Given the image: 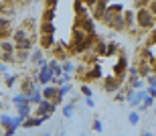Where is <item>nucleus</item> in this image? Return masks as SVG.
<instances>
[{
  "instance_id": "nucleus-1",
  "label": "nucleus",
  "mask_w": 156,
  "mask_h": 136,
  "mask_svg": "<svg viewBox=\"0 0 156 136\" xmlns=\"http://www.w3.org/2000/svg\"><path fill=\"white\" fill-rule=\"evenodd\" d=\"M124 4H108V10L104 12V16H101V20H104L110 29L114 30H126V27H124Z\"/></svg>"
},
{
  "instance_id": "nucleus-2",
  "label": "nucleus",
  "mask_w": 156,
  "mask_h": 136,
  "mask_svg": "<svg viewBox=\"0 0 156 136\" xmlns=\"http://www.w3.org/2000/svg\"><path fill=\"white\" fill-rule=\"evenodd\" d=\"M154 20L156 18L152 16L148 8L146 6H138V10H136V24H138L140 30H150L154 29Z\"/></svg>"
},
{
  "instance_id": "nucleus-3",
  "label": "nucleus",
  "mask_w": 156,
  "mask_h": 136,
  "mask_svg": "<svg viewBox=\"0 0 156 136\" xmlns=\"http://www.w3.org/2000/svg\"><path fill=\"white\" fill-rule=\"evenodd\" d=\"M57 110V106L53 104V102H49V100H43L41 104H37L35 106V110H33V116H39V118H43V120H49L53 116V112Z\"/></svg>"
},
{
  "instance_id": "nucleus-4",
  "label": "nucleus",
  "mask_w": 156,
  "mask_h": 136,
  "mask_svg": "<svg viewBox=\"0 0 156 136\" xmlns=\"http://www.w3.org/2000/svg\"><path fill=\"white\" fill-rule=\"evenodd\" d=\"M33 77H35V83H37V85H39V88H43V85H49V83H51V79L55 75L49 71V67H47V65H41L39 69L35 71V75H33Z\"/></svg>"
},
{
  "instance_id": "nucleus-5",
  "label": "nucleus",
  "mask_w": 156,
  "mask_h": 136,
  "mask_svg": "<svg viewBox=\"0 0 156 136\" xmlns=\"http://www.w3.org/2000/svg\"><path fill=\"white\" fill-rule=\"evenodd\" d=\"M93 20H95V18L89 16V14H81V16H77V24L85 30L87 35H95V23H93Z\"/></svg>"
},
{
  "instance_id": "nucleus-6",
  "label": "nucleus",
  "mask_w": 156,
  "mask_h": 136,
  "mask_svg": "<svg viewBox=\"0 0 156 136\" xmlns=\"http://www.w3.org/2000/svg\"><path fill=\"white\" fill-rule=\"evenodd\" d=\"M51 51H53V59H57V61L69 59V47H67V43H55L51 47Z\"/></svg>"
},
{
  "instance_id": "nucleus-7",
  "label": "nucleus",
  "mask_w": 156,
  "mask_h": 136,
  "mask_svg": "<svg viewBox=\"0 0 156 136\" xmlns=\"http://www.w3.org/2000/svg\"><path fill=\"white\" fill-rule=\"evenodd\" d=\"M128 73V59H126V55H120L118 57V63L114 65V77H118V79H124Z\"/></svg>"
},
{
  "instance_id": "nucleus-8",
  "label": "nucleus",
  "mask_w": 156,
  "mask_h": 136,
  "mask_svg": "<svg viewBox=\"0 0 156 136\" xmlns=\"http://www.w3.org/2000/svg\"><path fill=\"white\" fill-rule=\"evenodd\" d=\"M124 14V27H126V30H130V33H138V24H136V12L134 10H124L122 12Z\"/></svg>"
},
{
  "instance_id": "nucleus-9",
  "label": "nucleus",
  "mask_w": 156,
  "mask_h": 136,
  "mask_svg": "<svg viewBox=\"0 0 156 136\" xmlns=\"http://www.w3.org/2000/svg\"><path fill=\"white\" fill-rule=\"evenodd\" d=\"M41 94H43V100H49L57 106V94H59V85H43L41 88Z\"/></svg>"
},
{
  "instance_id": "nucleus-10",
  "label": "nucleus",
  "mask_w": 156,
  "mask_h": 136,
  "mask_svg": "<svg viewBox=\"0 0 156 136\" xmlns=\"http://www.w3.org/2000/svg\"><path fill=\"white\" fill-rule=\"evenodd\" d=\"M18 81H20V94L24 95H29L33 89L37 88V83H35V77L33 75H24V77H18Z\"/></svg>"
},
{
  "instance_id": "nucleus-11",
  "label": "nucleus",
  "mask_w": 156,
  "mask_h": 136,
  "mask_svg": "<svg viewBox=\"0 0 156 136\" xmlns=\"http://www.w3.org/2000/svg\"><path fill=\"white\" fill-rule=\"evenodd\" d=\"M120 79L118 77H114V75H110V77H104V89L108 91V94H116L118 89H120Z\"/></svg>"
},
{
  "instance_id": "nucleus-12",
  "label": "nucleus",
  "mask_w": 156,
  "mask_h": 136,
  "mask_svg": "<svg viewBox=\"0 0 156 136\" xmlns=\"http://www.w3.org/2000/svg\"><path fill=\"white\" fill-rule=\"evenodd\" d=\"M10 29H12L10 18L0 14V41H2V39H6V37H10Z\"/></svg>"
},
{
  "instance_id": "nucleus-13",
  "label": "nucleus",
  "mask_w": 156,
  "mask_h": 136,
  "mask_svg": "<svg viewBox=\"0 0 156 136\" xmlns=\"http://www.w3.org/2000/svg\"><path fill=\"white\" fill-rule=\"evenodd\" d=\"M108 4H110L108 0H98V2L93 4V8H91V16L93 18H101V16H104V12L108 10Z\"/></svg>"
},
{
  "instance_id": "nucleus-14",
  "label": "nucleus",
  "mask_w": 156,
  "mask_h": 136,
  "mask_svg": "<svg viewBox=\"0 0 156 136\" xmlns=\"http://www.w3.org/2000/svg\"><path fill=\"white\" fill-rule=\"evenodd\" d=\"M101 67L99 65H91L89 69H85V79L87 81H95V79H101Z\"/></svg>"
},
{
  "instance_id": "nucleus-15",
  "label": "nucleus",
  "mask_w": 156,
  "mask_h": 136,
  "mask_svg": "<svg viewBox=\"0 0 156 136\" xmlns=\"http://www.w3.org/2000/svg\"><path fill=\"white\" fill-rule=\"evenodd\" d=\"M39 43H41V49H43V51H49L57 41H55V35H41Z\"/></svg>"
},
{
  "instance_id": "nucleus-16",
  "label": "nucleus",
  "mask_w": 156,
  "mask_h": 136,
  "mask_svg": "<svg viewBox=\"0 0 156 136\" xmlns=\"http://www.w3.org/2000/svg\"><path fill=\"white\" fill-rule=\"evenodd\" d=\"M45 122L43 118H39V116H33L30 114L29 118H24V122H23V128H37V126H41Z\"/></svg>"
},
{
  "instance_id": "nucleus-17",
  "label": "nucleus",
  "mask_w": 156,
  "mask_h": 136,
  "mask_svg": "<svg viewBox=\"0 0 156 136\" xmlns=\"http://www.w3.org/2000/svg\"><path fill=\"white\" fill-rule=\"evenodd\" d=\"M27 98H29V104H30V106H37V104H41V102H43V94H41V88L37 85V88L33 89V91H30Z\"/></svg>"
},
{
  "instance_id": "nucleus-18",
  "label": "nucleus",
  "mask_w": 156,
  "mask_h": 136,
  "mask_svg": "<svg viewBox=\"0 0 156 136\" xmlns=\"http://www.w3.org/2000/svg\"><path fill=\"white\" fill-rule=\"evenodd\" d=\"M47 67H49V71H51L55 77H61L63 75V69H61V63H59L57 59H51V61H47Z\"/></svg>"
},
{
  "instance_id": "nucleus-19",
  "label": "nucleus",
  "mask_w": 156,
  "mask_h": 136,
  "mask_svg": "<svg viewBox=\"0 0 156 136\" xmlns=\"http://www.w3.org/2000/svg\"><path fill=\"white\" fill-rule=\"evenodd\" d=\"M16 47H14V43L12 39H2L0 41V53H14Z\"/></svg>"
},
{
  "instance_id": "nucleus-20",
  "label": "nucleus",
  "mask_w": 156,
  "mask_h": 136,
  "mask_svg": "<svg viewBox=\"0 0 156 136\" xmlns=\"http://www.w3.org/2000/svg\"><path fill=\"white\" fill-rule=\"evenodd\" d=\"M39 35H55V23H41L39 27Z\"/></svg>"
},
{
  "instance_id": "nucleus-21",
  "label": "nucleus",
  "mask_w": 156,
  "mask_h": 136,
  "mask_svg": "<svg viewBox=\"0 0 156 136\" xmlns=\"http://www.w3.org/2000/svg\"><path fill=\"white\" fill-rule=\"evenodd\" d=\"M29 55H30V51H27V49H16V51H14V63L29 61Z\"/></svg>"
},
{
  "instance_id": "nucleus-22",
  "label": "nucleus",
  "mask_w": 156,
  "mask_h": 136,
  "mask_svg": "<svg viewBox=\"0 0 156 136\" xmlns=\"http://www.w3.org/2000/svg\"><path fill=\"white\" fill-rule=\"evenodd\" d=\"M93 53H95V57H105V53H108V45H105L104 41H95V45H93Z\"/></svg>"
},
{
  "instance_id": "nucleus-23",
  "label": "nucleus",
  "mask_w": 156,
  "mask_h": 136,
  "mask_svg": "<svg viewBox=\"0 0 156 136\" xmlns=\"http://www.w3.org/2000/svg\"><path fill=\"white\" fill-rule=\"evenodd\" d=\"M43 53H45V51H43V49H37V51H30V55H29V61H33V63H35L37 67H39V63L43 59H45V57H43Z\"/></svg>"
},
{
  "instance_id": "nucleus-24",
  "label": "nucleus",
  "mask_w": 156,
  "mask_h": 136,
  "mask_svg": "<svg viewBox=\"0 0 156 136\" xmlns=\"http://www.w3.org/2000/svg\"><path fill=\"white\" fill-rule=\"evenodd\" d=\"M12 106L14 108H20V106H24V104H29V98L24 94H16V95H12Z\"/></svg>"
},
{
  "instance_id": "nucleus-25",
  "label": "nucleus",
  "mask_w": 156,
  "mask_h": 136,
  "mask_svg": "<svg viewBox=\"0 0 156 136\" xmlns=\"http://www.w3.org/2000/svg\"><path fill=\"white\" fill-rule=\"evenodd\" d=\"M30 114H33V106L30 104H24V106H20V108H16V116H20V118H29Z\"/></svg>"
},
{
  "instance_id": "nucleus-26",
  "label": "nucleus",
  "mask_w": 156,
  "mask_h": 136,
  "mask_svg": "<svg viewBox=\"0 0 156 136\" xmlns=\"http://www.w3.org/2000/svg\"><path fill=\"white\" fill-rule=\"evenodd\" d=\"M140 120H142V116H140L138 110H132V112L128 114V124H130V126H138Z\"/></svg>"
},
{
  "instance_id": "nucleus-27",
  "label": "nucleus",
  "mask_w": 156,
  "mask_h": 136,
  "mask_svg": "<svg viewBox=\"0 0 156 136\" xmlns=\"http://www.w3.org/2000/svg\"><path fill=\"white\" fill-rule=\"evenodd\" d=\"M61 69H63V73H71V75H75V63L69 59L61 61Z\"/></svg>"
},
{
  "instance_id": "nucleus-28",
  "label": "nucleus",
  "mask_w": 156,
  "mask_h": 136,
  "mask_svg": "<svg viewBox=\"0 0 156 136\" xmlns=\"http://www.w3.org/2000/svg\"><path fill=\"white\" fill-rule=\"evenodd\" d=\"M73 114H75V102L65 104V106H63V116H65V118H73Z\"/></svg>"
},
{
  "instance_id": "nucleus-29",
  "label": "nucleus",
  "mask_w": 156,
  "mask_h": 136,
  "mask_svg": "<svg viewBox=\"0 0 156 136\" xmlns=\"http://www.w3.org/2000/svg\"><path fill=\"white\" fill-rule=\"evenodd\" d=\"M12 12H14L12 4H8V2H0V14H2V16H10Z\"/></svg>"
},
{
  "instance_id": "nucleus-30",
  "label": "nucleus",
  "mask_w": 156,
  "mask_h": 136,
  "mask_svg": "<svg viewBox=\"0 0 156 136\" xmlns=\"http://www.w3.org/2000/svg\"><path fill=\"white\" fill-rule=\"evenodd\" d=\"M43 20L45 23H53L55 20V8H45L43 10Z\"/></svg>"
},
{
  "instance_id": "nucleus-31",
  "label": "nucleus",
  "mask_w": 156,
  "mask_h": 136,
  "mask_svg": "<svg viewBox=\"0 0 156 136\" xmlns=\"http://www.w3.org/2000/svg\"><path fill=\"white\" fill-rule=\"evenodd\" d=\"M75 12H77V16H81V14H89V12H87V6L83 4V0H75Z\"/></svg>"
},
{
  "instance_id": "nucleus-32",
  "label": "nucleus",
  "mask_w": 156,
  "mask_h": 136,
  "mask_svg": "<svg viewBox=\"0 0 156 136\" xmlns=\"http://www.w3.org/2000/svg\"><path fill=\"white\" fill-rule=\"evenodd\" d=\"M144 85H146V81L142 79V77H136V79L130 81V88L132 89H144Z\"/></svg>"
},
{
  "instance_id": "nucleus-33",
  "label": "nucleus",
  "mask_w": 156,
  "mask_h": 136,
  "mask_svg": "<svg viewBox=\"0 0 156 136\" xmlns=\"http://www.w3.org/2000/svg\"><path fill=\"white\" fill-rule=\"evenodd\" d=\"M16 81H18V75H6L4 85H6V88H14V85H16Z\"/></svg>"
},
{
  "instance_id": "nucleus-34",
  "label": "nucleus",
  "mask_w": 156,
  "mask_h": 136,
  "mask_svg": "<svg viewBox=\"0 0 156 136\" xmlns=\"http://www.w3.org/2000/svg\"><path fill=\"white\" fill-rule=\"evenodd\" d=\"M0 59L4 63H14V53H0Z\"/></svg>"
},
{
  "instance_id": "nucleus-35",
  "label": "nucleus",
  "mask_w": 156,
  "mask_h": 136,
  "mask_svg": "<svg viewBox=\"0 0 156 136\" xmlns=\"http://www.w3.org/2000/svg\"><path fill=\"white\" fill-rule=\"evenodd\" d=\"M144 81H146V85H148V88H156V73H150Z\"/></svg>"
},
{
  "instance_id": "nucleus-36",
  "label": "nucleus",
  "mask_w": 156,
  "mask_h": 136,
  "mask_svg": "<svg viewBox=\"0 0 156 136\" xmlns=\"http://www.w3.org/2000/svg\"><path fill=\"white\" fill-rule=\"evenodd\" d=\"M91 128H93V132H101V130H104V124H101V120L95 118V120H93V124H91Z\"/></svg>"
},
{
  "instance_id": "nucleus-37",
  "label": "nucleus",
  "mask_w": 156,
  "mask_h": 136,
  "mask_svg": "<svg viewBox=\"0 0 156 136\" xmlns=\"http://www.w3.org/2000/svg\"><path fill=\"white\" fill-rule=\"evenodd\" d=\"M146 8H148V12H150L152 16L156 18V0H150V2L146 4Z\"/></svg>"
},
{
  "instance_id": "nucleus-38",
  "label": "nucleus",
  "mask_w": 156,
  "mask_h": 136,
  "mask_svg": "<svg viewBox=\"0 0 156 136\" xmlns=\"http://www.w3.org/2000/svg\"><path fill=\"white\" fill-rule=\"evenodd\" d=\"M116 51H118V43H110V45H108V53H105V57L116 55Z\"/></svg>"
},
{
  "instance_id": "nucleus-39",
  "label": "nucleus",
  "mask_w": 156,
  "mask_h": 136,
  "mask_svg": "<svg viewBox=\"0 0 156 136\" xmlns=\"http://www.w3.org/2000/svg\"><path fill=\"white\" fill-rule=\"evenodd\" d=\"M128 75H130V81H132V79H136V77H138V67L134 65V67H128Z\"/></svg>"
},
{
  "instance_id": "nucleus-40",
  "label": "nucleus",
  "mask_w": 156,
  "mask_h": 136,
  "mask_svg": "<svg viewBox=\"0 0 156 136\" xmlns=\"http://www.w3.org/2000/svg\"><path fill=\"white\" fill-rule=\"evenodd\" d=\"M81 94L85 95V98H91V88H89V85H85V83H83V85H81Z\"/></svg>"
},
{
  "instance_id": "nucleus-41",
  "label": "nucleus",
  "mask_w": 156,
  "mask_h": 136,
  "mask_svg": "<svg viewBox=\"0 0 156 136\" xmlns=\"http://www.w3.org/2000/svg\"><path fill=\"white\" fill-rule=\"evenodd\" d=\"M59 0H45V8H57Z\"/></svg>"
},
{
  "instance_id": "nucleus-42",
  "label": "nucleus",
  "mask_w": 156,
  "mask_h": 136,
  "mask_svg": "<svg viewBox=\"0 0 156 136\" xmlns=\"http://www.w3.org/2000/svg\"><path fill=\"white\" fill-rule=\"evenodd\" d=\"M116 102H126V94H124V91H116Z\"/></svg>"
},
{
  "instance_id": "nucleus-43",
  "label": "nucleus",
  "mask_w": 156,
  "mask_h": 136,
  "mask_svg": "<svg viewBox=\"0 0 156 136\" xmlns=\"http://www.w3.org/2000/svg\"><path fill=\"white\" fill-rule=\"evenodd\" d=\"M146 94L150 95V98H154V100H156V88H148V89H146Z\"/></svg>"
},
{
  "instance_id": "nucleus-44",
  "label": "nucleus",
  "mask_w": 156,
  "mask_h": 136,
  "mask_svg": "<svg viewBox=\"0 0 156 136\" xmlns=\"http://www.w3.org/2000/svg\"><path fill=\"white\" fill-rule=\"evenodd\" d=\"M85 104H87V108H93V106H95V102H93V98H85Z\"/></svg>"
},
{
  "instance_id": "nucleus-45",
  "label": "nucleus",
  "mask_w": 156,
  "mask_h": 136,
  "mask_svg": "<svg viewBox=\"0 0 156 136\" xmlns=\"http://www.w3.org/2000/svg\"><path fill=\"white\" fill-rule=\"evenodd\" d=\"M83 2H85V6H87V8H93V4H95L98 0H83Z\"/></svg>"
},
{
  "instance_id": "nucleus-46",
  "label": "nucleus",
  "mask_w": 156,
  "mask_h": 136,
  "mask_svg": "<svg viewBox=\"0 0 156 136\" xmlns=\"http://www.w3.org/2000/svg\"><path fill=\"white\" fill-rule=\"evenodd\" d=\"M154 43H156V30H154V33H152V39H150V41H148V47H152Z\"/></svg>"
},
{
  "instance_id": "nucleus-47",
  "label": "nucleus",
  "mask_w": 156,
  "mask_h": 136,
  "mask_svg": "<svg viewBox=\"0 0 156 136\" xmlns=\"http://www.w3.org/2000/svg\"><path fill=\"white\" fill-rule=\"evenodd\" d=\"M140 136H156V134L152 130H142V134H140Z\"/></svg>"
},
{
  "instance_id": "nucleus-48",
  "label": "nucleus",
  "mask_w": 156,
  "mask_h": 136,
  "mask_svg": "<svg viewBox=\"0 0 156 136\" xmlns=\"http://www.w3.org/2000/svg\"><path fill=\"white\" fill-rule=\"evenodd\" d=\"M152 116H154V118H156V104H154V106H152Z\"/></svg>"
},
{
  "instance_id": "nucleus-49",
  "label": "nucleus",
  "mask_w": 156,
  "mask_h": 136,
  "mask_svg": "<svg viewBox=\"0 0 156 136\" xmlns=\"http://www.w3.org/2000/svg\"><path fill=\"white\" fill-rule=\"evenodd\" d=\"M152 73H156V59H154V63H152Z\"/></svg>"
},
{
  "instance_id": "nucleus-50",
  "label": "nucleus",
  "mask_w": 156,
  "mask_h": 136,
  "mask_svg": "<svg viewBox=\"0 0 156 136\" xmlns=\"http://www.w3.org/2000/svg\"><path fill=\"white\" fill-rule=\"evenodd\" d=\"M0 110H4V102L0 100Z\"/></svg>"
},
{
  "instance_id": "nucleus-51",
  "label": "nucleus",
  "mask_w": 156,
  "mask_h": 136,
  "mask_svg": "<svg viewBox=\"0 0 156 136\" xmlns=\"http://www.w3.org/2000/svg\"><path fill=\"white\" fill-rule=\"evenodd\" d=\"M18 2H20V4H27V2H30V0H18Z\"/></svg>"
},
{
  "instance_id": "nucleus-52",
  "label": "nucleus",
  "mask_w": 156,
  "mask_h": 136,
  "mask_svg": "<svg viewBox=\"0 0 156 136\" xmlns=\"http://www.w3.org/2000/svg\"><path fill=\"white\" fill-rule=\"evenodd\" d=\"M43 136H51V132H43Z\"/></svg>"
},
{
  "instance_id": "nucleus-53",
  "label": "nucleus",
  "mask_w": 156,
  "mask_h": 136,
  "mask_svg": "<svg viewBox=\"0 0 156 136\" xmlns=\"http://www.w3.org/2000/svg\"><path fill=\"white\" fill-rule=\"evenodd\" d=\"M0 136H2V128H0Z\"/></svg>"
}]
</instances>
